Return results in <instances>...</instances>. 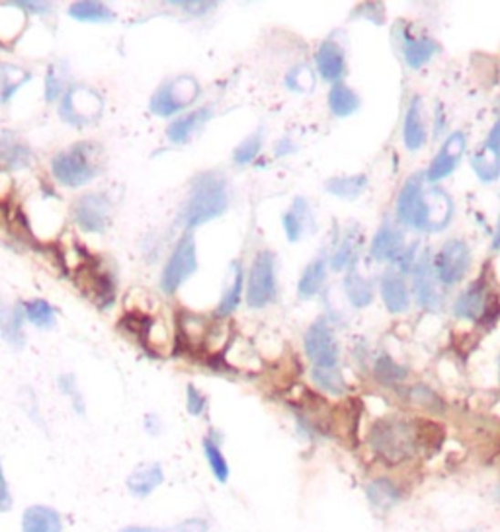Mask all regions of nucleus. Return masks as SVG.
<instances>
[{
  "label": "nucleus",
  "mask_w": 500,
  "mask_h": 532,
  "mask_svg": "<svg viewBox=\"0 0 500 532\" xmlns=\"http://www.w3.org/2000/svg\"><path fill=\"white\" fill-rule=\"evenodd\" d=\"M22 532H63L61 515L46 506L27 507L22 517Z\"/></svg>",
  "instance_id": "nucleus-21"
},
{
  "label": "nucleus",
  "mask_w": 500,
  "mask_h": 532,
  "mask_svg": "<svg viewBox=\"0 0 500 532\" xmlns=\"http://www.w3.org/2000/svg\"><path fill=\"white\" fill-rule=\"evenodd\" d=\"M22 316H24L22 306H6L0 301V333H3V338L12 345L24 343Z\"/></svg>",
  "instance_id": "nucleus-30"
},
{
  "label": "nucleus",
  "mask_w": 500,
  "mask_h": 532,
  "mask_svg": "<svg viewBox=\"0 0 500 532\" xmlns=\"http://www.w3.org/2000/svg\"><path fill=\"white\" fill-rule=\"evenodd\" d=\"M344 291L346 297H349L350 304L356 308H364L370 306L373 301V285L370 279H366L362 273H359L354 265L350 268L349 275L344 279Z\"/></svg>",
  "instance_id": "nucleus-28"
},
{
  "label": "nucleus",
  "mask_w": 500,
  "mask_h": 532,
  "mask_svg": "<svg viewBox=\"0 0 500 532\" xmlns=\"http://www.w3.org/2000/svg\"><path fill=\"white\" fill-rule=\"evenodd\" d=\"M432 268L438 283L443 287L462 283L471 270V250L467 242L462 238H452V240L443 242L434 258Z\"/></svg>",
  "instance_id": "nucleus-6"
},
{
  "label": "nucleus",
  "mask_w": 500,
  "mask_h": 532,
  "mask_svg": "<svg viewBox=\"0 0 500 532\" xmlns=\"http://www.w3.org/2000/svg\"><path fill=\"white\" fill-rule=\"evenodd\" d=\"M171 5L186 10L188 14H193V16H203V14L212 12L217 3H171Z\"/></svg>",
  "instance_id": "nucleus-47"
},
{
  "label": "nucleus",
  "mask_w": 500,
  "mask_h": 532,
  "mask_svg": "<svg viewBox=\"0 0 500 532\" xmlns=\"http://www.w3.org/2000/svg\"><path fill=\"white\" fill-rule=\"evenodd\" d=\"M327 281V260L325 258H317L313 260L305 271L301 273L297 292L301 299H313L318 292L323 291Z\"/></svg>",
  "instance_id": "nucleus-26"
},
{
  "label": "nucleus",
  "mask_w": 500,
  "mask_h": 532,
  "mask_svg": "<svg viewBox=\"0 0 500 532\" xmlns=\"http://www.w3.org/2000/svg\"><path fill=\"white\" fill-rule=\"evenodd\" d=\"M315 66L323 80L332 84L342 82V77L346 75V53L339 41L328 37L318 46L315 53Z\"/></svg>",
  "instance_id": "nucleus-14"
},
{
  "label": "nucleus",
  "mask_w": 500,
  "mask_h": 532,
  "mask_svg": "<svg viewBox=\"0 0 500 532\" xmlns=\"http://www.w3.org/2000/svg\"><path fill=\"white\" fill-rule=\"evenodd\" d=\"M12 506V499H10V489L5 478V470H3V462H0V513L8 511Z\"/></svg>",
  "instance_id": "nucleus-49"
},
{
  "label": "nucleus",
  "mask_w": 500,
  "mask_h": 532,
  "mask_svg": "<svg viewBox=\"0 0 500 532\" xmlns=\"http://www.w3.org/2000/svg\"><path fill=\"white\" fill-rule=\"evenodd\" d=\"M26 71L16 66H10V65H0V100L8 102L10 97L16 94V90L32 78V75H26L22 78H18V75H24Z\"/></svg>",
  "instance_id": "nucleus-36"
},
{
  "label": "nucleus",
  "mask_w": 500,
  "mask_h": 532,
  "mask_svg": "<svg viewBox=\"0 0 500 532\" xmlns=\"http://www.w3.org/2000/svg\"><path fill=\"white\" fill-rule=\"evenodd\" d=\"M203 453H205L207 462H210V468H212L215 478L221 484H225L229 480V465H227L224 453L219 451L217 443H214L212 439H205L203 441Z\"/></svg>",
  "instance_id": "nucleus-40"
},
{
  "label": "nucleus",
  "mask_w": 500,
  "mask_h": 532,
  "mask_svg": "<svg viewBox=\"0 0 500 532\" xmlns=\"http://www.w3.org/2000/svg\"><path fill=\"white\" fill-rule=\"evenodd\" d=\"M61 92H63V82L57 77V71H55V66H51L49 73H47V78H46V100L47 102H55Z\"/></svg>",
  "instance_id": "nucleus-45"
},
{
  "label": "nucleus",
  "mask_w": 500,
  "mask_h": 532,
  "mask_svg": "<svg viewBox=\"0 0 500 532\" xmlns=\"http://www.w3.org/2000/svg\"><path fill=\"white\" fill-rule=\"evenodd\" d=\"M176 532H207V523L203 519H188L176 527Z\"/></svg>",
  "instance_id": "nucleus-51"
},
{
  "label": "nucleus",
  "mask_w": 500,
  "mask_h": 532,
  "mask_svg": "<svg viewBox=\"0 0 500 532\" xmlns=\"http://www.w3.org/2000/svg\"><path fill=\"white\" fill-rule=\"evenodd\" d=\"M412 400L419 402L421 405H424V408H428V410H438V408H442V400L434 394L432 390H428L424 386L412 388Z\"/></svg>",
  "instance_id": "nucleus-43"
},
{
  "label": "nucleus",
  "mask_w": 500,
  "mask_h": 532,
  "mask_svg": "<svg viewBox=\"0 0 500 532\" xmlns=\"http://www.w3.org/2000/svg\"><path fill=\"white\" fill-rule=\"evenodd\" d=\"M68 14L80 22H109L116 18V14L102 3H75Z\"/></svg>",
  "instance_id": "nucleus-34"
},
{
  "label": "nucleus",
  "mask_w": 500,
  "mask_h": 532,
  "mask_svg": "<svg viewBox=\"0 0 500 532\" xmlns=\"http://www.w3.org/2000/svg\"><path fill=\"white\" fill-rule=\"evenodd\" d=\"M24 314L37 328L49 330L55 326V311L51 308V304L44 299H36V301L27 302L24 306Z\"/></svg>",
  "instance_id": "nucleus-38"
},
{
  "label": "nucleus",
  "mask_w": 500,
  "mask_h": 532,
  "mask_svg": "<svg viewBox=\"0 0 500 532\" xmlns=\"http://www.w3.org/2000/svg\"><path fill=\"white\" fill-rule=\"evenodd\" d=\"M356 251H358V238L352 234V230L342 238V242L335 248L330 256V268L335 271H340L344 268H352V261L356 258Z\"/></svg>",
  "instance_id": "nucleus-37"
},
{
  "label": "nucleus",
  "mask_w": 500,
  "mask_h": 532,
  "mask_svg": "<svg viewBox=\"0 0 500 532\" xmlns=\"http://www.w3.org/2000/svg\"><path fill=\"white\" fill-rule=\"evenodd\" d=\"M401 44V53L405 57V63L411 68H421L428 61L434 59V55L440 53V46L432 37H422V36H402Z\"/></svg>",
  "instance_id": "nucleus-19"
},
{
  "label": "nucleus",
  "mask_w": 500,
  "mask_h": 532,
  "mask_svg": "<svg viewBox=\"0 0 500 532\" xmlns=\"http://www.w3.org/2000/svg\"><path fill=\"white\" fill-rule=\"evenodd\" d=\"M30 160L32 150L16 141V137L12 133H5L0 138V166L6 168V170H18V168L30 164Z\"/></svg>",
  "instance_id": "nucleus-23"
},
{
  "label": "nucleus",
  "mask_w": 500,
  "mask_h": 532,
  "mask_svg": "<svg viewBox=\"0 0 500 532\" xmlns=\"http://www.w3.org/2000/svg\"><path fill=\"white\" fill-rule=\"evenodd\" d=\"M402 141H405V147L411 152H419L428 141V129L422 116V100L419 96H414L409 104L405 125H402Z\"/></svg>",
  "instance_id": "nucleus-17"
},
{
  "label": "nucleus",
  "mask_w": 500,
  "mask_h": 532,
  "mask_svg": "<svg viewBox=\"0 0 500 532\" xmlns=\"http://www.w3.org/2000/svg\"><path fill=\"white\" fill-rule=\"evenodd\" d=\"M328 107L332 111V116L349 118L358 111L359 97L350 87H346L344 82H337L332 84V88L328 92Z\"/></svg>",
  "instance_id": "nucleus-29"
},
{
  "label": "nucleus",
  "mask_w": 500,
  "mask_h": 532,
  "mask_svg": "<svg viewBox=\"0 0 500 532\" xmlns=\"http://www.w3.org/2000/svg\"><path fill=\"white\" fill-rule=\"evenodd\" d=\"M162 480H164V474L159 465L139 466L128 478V487L133 496L147 497L149 494L155 492V489L162 484Z\"/></svg>",
  "instance_id": "nucleus-27"
},
{
  "label": "nucleus",
  "mask_w": 500,
  "mask_h": 532,
  "mask_svg": "<svg viewBox=\"0 0 500 532\" xmlns=\"http://www.w3.org/2000/svg\"><path fill=\"white\" fill-rule=\"evenodd\" d=\"M483 147L491 150L493 154H496V157H500V118L495 121V125L487 135V141H484Z\"/></svg>",
  "instance_id": "nucleus-48"
},
{
  "label": "nucleus",
  "mask_w": 500,
  "mask_h": 532,
  "mask_svg": "<svg viewBox=\"0 0 500 532\" xmlns=\"http://www.w3.org/2000/svg\"><path fill=\"white\" fill-rule=\"evenodd\" d=\"M424 179V174L411 176L397 198V220L419 232L446 229L453 215L450 195Z\"/></svg>",
  "instance_id": "nucleus-1"
},
{
  "label": "nucleus",
  "mask_w": 500,
  "mask_h": 532,
  "mask_svg": "<svg viewBox=\"0 0 500 532\" xmlns=\"http://www.w3.org/2000/svg\"><path fill=\"white\" fill-rule=\"evenodd\" d=\"M286 88L294 94H309L315 88V73L309 65H296L286 75Z\"/></svg>",
  "instance_id": "nucleus-35"
},
{
  "label": "nucleus",
  "mask_w": 500,
  "mask_h": 532,
  "mask_svg": "<svg viewBox=\"0 0 500 532\" xmlns=\"http://www.w3.org/2000/svg\"><path fill=\"white\" fill-rule=\"evenodd\" d=\"M94 147L82 143L73 147L67 152H59L51 162L53 176L57 178L63 186L80 188L89 184L99 174V168L90 162V154Z\"/></svg>",
  "instance_id": "nucleus-4"
},
{
  "label": "nucleus",
  "mask_w": 500,
  "mask_h": 532,
  "mask_svg": "<svg viewBox=\"0 0 500 532\" xmlns=\"http://www.w3.org/2000/svg\"><path fill=\"white\" fill-rule=\"evenodd\" d=\"M262 137H264L262 131H256L250 137H246L245 141L237 148H234L233 162L237 166H246V164L253 162L262 148Z\"/></svg>",
  "instance_id": "nucleus-41"
},
{
  "label": "nucleus",
  "mask_w": 500,
  "mask_h": 532,
  "mask_svg": "<svg viewBox=\"0 0 500 532\" xmlns=\"http://www.w3.org/2000/svg\"><path fill=\"white\" fill-rule=\"evenodd\" d=\"M186 398H188V412L192 415H202L205 412V405H207V400L205 396L202 394V392L196 388V386H188L186 390Z\"/></svg>",
  "instance_id": "nucleus-44"
},
{
  "label": "nucleus",
  "mask_w": 500,
  "mask_h": 532,
  "mask_svg": "<svg viewBox=\"0 0 500 532\" xmlns=\"http://www.w3.org/2000/svg\"><path fill=\"white\" fill-rule=\"evenodd\" d=\"M120 326H123L130 333H135L139 340L145 342L149 338V333L152 330V320L147 314H139V312H130L125 314L120 322Z\"/></svg>",
  "instance_id": "nucleus-42"
},
{
  "label": "nucleus",
  "mask_w": 500,
  "mask_h": 532,
  "mask_svg": "<svg viewBox=\"0 0 500 532\" xmlns=\"http://www.w3.org/2000/svg\"><path fill=\"white\" fill-rule=\"evenodd\" d=\"M198 270V256H196V242H193L192 234H184L180 238L172 256L164 265V271L161 277V289L166 295H174V292L184 285L188 277H192Z\"/></svg>",
  "instance_id": "nucleus-8"
},
{
  "label": "nucleus",
  "mask_w": 500,
  "mask_h": 532,
  "mask_svg": "<svg viewBox=\"0 0 500 532\" xmlns=\"http://www.w3.org/2000/svg\"><path fill=\"white\" fill-rule=\"evenodd\" d=\"M422 435V429L405 417H385L373 424L370 445L387 465H402L421 451Z\"/></svg>",
  "instance_id": "nucleus-2"
},
{
  "label": "nucleus",
  "mask_w": 500,
  "mask_h": 532,
  "mask_svg": "<svg viewBox=\"0 0 500 532\" xmlns=\"http://www.w3.org/2000/svg\"><path fill=\"white\" fill-rule=\"evenodd\" d=\"M109 200L104 193H89L75 203L77 225L87 232H104L109 225Z\"/></svg>",
  "instance_id": "nucleus-13"
},
{
  "label": "nucleus",
  "mask_w": 500,
  "mask_h": 532,
  "mask_svg": "<svg viewBox=\"0 0 500 532\" xmlns=\"http://www.w3.org/2000/svg\"><path fill=\"white\" fill-rule=\"evenodd\" d=\"M243 281H245V275L241 270V263L233 261L231 270H229V281H227L225 292H224V297H221V302L217 306V316H229L237 311L239 304H241V299H243Z\"/></svg>",
  "instance_id": "nucleus-24"
},
{
  "label": "nucleus",
  "mask_w": 500,
  "mask_h": 532,
  "mask_svg": "<svg viewBox=\"0 0 500 532\" xmlns=\"http://www.w3.org/2000/svg\"><path fill=\"white\" fill-rule=\"evenodd\" d=\"M405 248H407L405 234H402L393 222L385 220L373 236L370 256L378 261H397L402 251H405Z\"/></svg>",
  "instance_id": "nucleus-15"
},
{
  "label": "nucleus",
  "mask_w": 500,
  "mask_h": 532,
  "mask_svg": "<svg viewBox=\"0 0 500 532\" xmlns=\"http://www.w3.org/2000/svg\"><path fill=\"white\" fill-rule=\"evenodd\" d=\"M381 299L391 314H402L409 311L411 292L405 279L395 270H387L381 277Z\"/></svg>",
  "instance_id": "nucleus-16"
},
{
  "label": "nucleus",
  "mask_w": 500,
  "mask_h": 532,
  "mask_svg": "<svg viewBox=\"0 0 500 532\" xmlns=\"http://www.w3.org/2000/svg\"><path fill=\"white\" fill-rule=\"evenodd\" d=\"M212 116H214L212 107H202V109L192 111V114L178 118L171 125L169 131H166V135H169V138L174 145H182L188 141L193 131L200 129L205 121H210Z\"/></svg>",
  "instance_id": "nucleus-22"
},
{
  "label": "nucleus",
  "mask_w": 500,
  "mask_h": 532,
  "mask_svg": "<svg viewBox=\"0 0 500 532\" xmlns=\"http://www.w3.org/2000/svg\"><path fill=\"white\" fill-rule=\"evenodd\" d=\"M282 222H284V230H286V236H287L289 242H299L303 236H307L313 229V222H315V217H313V211H311L307 200L297 198L294 201V205H291L289 211L284 215Z\"/></svg>",
  "instance_id": "nucleus-18"
},
{
  "label": "nucleus",
  "mask_w": 500,
  "mask_h": 532,
  "mask_svg": "<svg viewBox=\"0 0 500 532\" xmlns=\"http://www.w3.org/2000/svg\"><path fill=\"white\" fill-rule=\"evenodd\" d=\"M498 369H500V361H498Z\"/></svg>",
  "instance_id": "nucleus-55"
},
{
  "label": "nucleus",
  "mask_w": 500,
  "mask_h": 532,
  "mask_svg": "<svg viewBox=\"0 0 500 532\" xmlns=\"http://www.w3.org/2000/svg\"><path fill=\"white\" fill-rule=\"evenodd\" d=\"M354 14L356 16L358 14H364V18H370L375 24H381V18L385 16V8L380 3H368L364 6H359Z\"/></svg>",
  "instance_id": "nucleus-46"
},
{
  "label": "nucleus",
  "mask_w": 500,
  "mask_h": 532,
  "mask_svg": "<svg viewBox=\"0 0 500 532\" xmlns=\"http://www.w3.org/2000/svg\"><path fill=\"white\" fill-rule=\"evenodd\" d=\"M407 367L399 365L397 361H393L389 355H381L375 363V376H378V381L383 384H397L402 383L407 379Z\"/></svg>",
  "instance_id": "nucleus-39"
},
{
  "label": "nucleus",
  "mask_w": 500,
  "mask_h": 532,
  "mask_svg": "<svg viewBox=\"0 0 500 532\" xmlns=\"http://www.w3.org/2000/svg\"><path fill=\"white\" fill-rule=\"evenodd\" d=\"M467 150V137L464 131L452 133L443 145L440 147L438 154L434 157L432 164L428 166V170L424 174V179L428 184H438V181L446 179L455 172V168L460 166L464 154Z\"/></svg>",
  "instance_id": "nucleus-10"
},
{
  "label": "nucleus",
  "mask_w": 500,
  "mask_h": 532,
  "mask_svg": "<svg viewBox=\"0 0 500 532\" xmlns=\"http://www.w3.org/2000/svg\"><path fill=\"white\" fill-rule=\"evenodd\" d=\"M200 96V84L192 77H180L164 82L151 97V111L155 116L169 118L186 109Z\"/></svg>",
  "instance_id": "nucleus-7"
},
{
  "label": "nucleus",
  "mask_w": 500,
  "mask_h": 532,
  "mask_svg": "<svg viewBox=\"0 0 500 532\" xmlns=\"http://www.w3.org/2000/svg\"><path fill=\"white\" fill-rule=\"evenodd\" d=\"M311 379L318 388L328 392V394H332V396H340L346 392V381L337 367H332V369L313 367Z\"/></svg>",
  "instance_id": "nucleus-33"
},
{
  "label": "nucleus",
  "mask_w": 500,
  "mask_h": 532,
  "mask_svg": "<svg viewBox=\"0 0 500 532\" xmlns=\"http://www.w3.org/2000/svg\"><path fill=\"white\" fill-rule=\"evenodd\" d=\"M487 304H489L487 289L481 283H474L457 297L453 304V312L457 318L479 320L484 314V311H487Z\"/></svg>",
  "instance_id": "nucleus-20"
},
{
  "label": "nucleus",
  "mask_w": 500,
  "mask_h": 532,
  "mask_svg": "<svg viewBox=\"0 0 500 532\" xmlns=\"http://www.w3.org/2000/svg\"><path fill=\"white\" fill-rule=\"evenodd\" d=\"M471 168L481 181L489 184V181H496L500 178V157L483 147L471 157Z\"/></svg>",
  "instance_id": "nucleus-32"
},
{
  "label": "nucleus",
  "mask_w": 500,
  "mask_h": 532,
  "mask_svg": "<svg viewBox=\"0 0 500 532\" xmlns=\"http://www.w3.org/2000/svg\"><path fill=\"white\" fill-rule=\"evenodd\" d=\"M303 345H305V353H307L309 361L313 363V367L332 369L339 365V359H340L339 340L335 335V330L330 328V324L325 318L315 320L309 326V330L305 332Z\"/></svg>",
  "instance_id": "nucleus-9"
},
{
  "label": "nucleus",
  "mask_w": 500,
  "mask_h": 532,
  "mask_svg": "<svg viewBox=\"0 0 500 532\" xmlns=\"http://www.w3.org/2000/svg\"><path fill=\"white\" fill-rule=\"evenodd\" d=\"M277 299V273L276 256L268 250L256 254L250 268L246 285V304L250 308H264Z\"/></svg>",
  "instance_id": "nucleus-5"
},
{
  "label": "nucleus",
  "mask_w": 500,
  "mask_h": 532,
  "mask_svg": "<svg viewBox=\"0 0 500 532\" xmlns=\"http://www.w3.org/2000/svg\"><path fill=\"white\" fill-rule=\"evenodd\" d=\"M370 186V179L366 174H356V176H337L325 181L327 193L335 195L340 200H358Z\"/></svg>",
  "instance_id": "nucleus-25"
},
{
  "label": "nucleus",
  "mask_w": 500,
  "mask_h": 532,
  "mask_svg": "<svg viewBox=\"0 0 500 532\" xmlns=\"http://www.w3.org/2000/svg\"><path fill=\"white\" fill-rule=\"evenodd\" d=\"M366 494H368V499H370L371 506L381 509V511L395 507L397 503L401 501L399 487L387 478H380V480L371 482L366 489Z\"/></svg>",
  "instance_id": "nucleus-31"
},
{
  "label": "nucleus",
  "mask_w": 500,
  "mask_h": 532,
  "mask_svg": "<svg viewBox=\"0 0 500 532\" xmlns=\"http://www.w3.org/2000/svg\"><path fill=\"white\" fill-rule=\"evenodd\" d=\"M493 248H495V250H500V219H498L496 232H495V238H493Z\"/></svg>",
  "instance_id": "nucleus-54"
},
{
  "label": "nucleus",
  "mask_w": 500,
  "mask_h": 532,
  "mask_svg": "<svg viewBox=\"0 0 500 532\" xmlns=\"http://www.w3.org/2000/svg\"><path fill=\"white\" fill-rule=\"evenodd\" d=\"M412 295L426 311H438L442 306V292L430 258L422 254L412 265Z\"/></svg>",
  "instance_id": "nucleus-12"
},
{
  "label": "nucleus",
  "mask_w": 500,
  "mask_h": 532,
  "mask_svg": "<svg viewBox=\"0 0 500 532\" xmlns=\"http://www.w3.org/2000/svg\"><path fill=\"white\" fill-rule=\"evenodd\" d=\"M229 207L227 181L221 174L205 172L193 178L188 201L178 215V225L196 229L224 215Z\"/></svg>",
  "instance_id": "nucleus-3"
},
{
  "label": "nucleus",
  "mask_w": 500,
  "mask_h": 532,
  "mask_svg": "<svg viewBox=\"0 0 500 532\" xmlns=\"http://www.w3.org/2000/svg\"><path fill=\"white\" fill-rule=\"evenodd\" d=\"M77 287H80L82 292L100 308H106L114 302L116 289L112 277H109V273L102 271V268H99L92 258H87V263L78 268Z\"/></svg>",
  "instance_id": "nucleus-11"
},
{
  "label": "nucleus",
  "mask_w": 500,
  "mask_h": 532,
  "mask_svg": "<svg viewBox=\"0 0 500 532\" xmlns=\"http://www.w3.org/2000/svg\"><path fill=\"white\" fill-rule=\"evenodd\" d=\"M6 5L26 8V10H32V12H49V5H46V3H6Z\"/></svg>",
  "instance_id": "nucleus-52"
},
{
  "label": "nucleus",
  "mask_w": 500,
  "mask_h": 532,
  "mask_svg": "<svg viewBox=\"0 0 500 532\" xmlns=\"http://www.w3.org/2000/svg\"><path fill=\"white\" fill-rule=\"evenodd\" d=\"M59 386L61 390L65 392V394L71 396L75 400V408L77 412H82V404L78 400V394H77V388H75V379L73 376H61V381H59Z\"/></svg>",
  "instance_id": "nucleus-50"
},
{
  "label": "nucleus",
  "mask_w": 500,
  "mask_h": 532,
  "mask_svg": "<svg viewBox=\"0 0 500 532\" xmlns=\"http://www.w3.org/2000/svg\"><path fill=\"white\" fill-rule=\"evenodd\" d=\"M120 532H176V527L171 530H164V528H152V527H128V528H121Z\"/></svg>",
  "instance_id": "nucleus-53"
}]
</instances>
